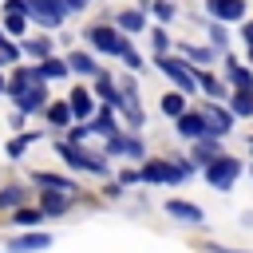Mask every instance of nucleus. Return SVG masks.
<instances>
[{"mask_svg":"<svg viewBox=\"0 0 253 253\" xmlns=\"http://www.w3.org/2000/svg\"><path fill=\"white\" fill-rule=\"evenodd\" d=\"M237 174H241V162L237 158H213V162H206V182L213 186V190H229L233 182H237Z\"/></svg>","mask_w":253,"mask_h":253,"instance_id":"f257e3e1","label":"nucleus"},{"mask_svg":"<svg viewBox=\"0 0 253 253\" xmlns=\"http://www.w3.org/2000/svg\"><path fill=\"white\" fill-rule=\"evenodd\" d=\"M123 36H126V32H111V28H103V24L87 28L91 47H99V51H107V55H123V51H126V40H123Z\"/></svg>","mask_w":253,"mask_h":253,"instance_id":"f03ea898","label":"nucleus"},{"mask_svg":"<svg viewBox=\"0 0 253 253\" xmlns=\"http://www.w3.org/2000/svg\"><path fill=\"white\" fill-rule=\"evenodd\" d=\"M59 154H63L71 166H79V170H91V174H107V162H99V154H87L83 146H59Z\"/></svg>","mask_w":253,"mask_h":253,"instance_id":"7ed1b4c3","label":"nucleus"},{"mask_svg":"<svg viewBox=\"0 0 253 253\" xmlns=\"http://www.w3.org/2000/svg\"><path fill=\"white\" fill-rule=\"evenodd\" d=\"M182 174H186V170H178V166H170V162H146V166L138 170L142 182H182Z\"/></svg>","mask_w":253,"mask_h":253,"instance_id":"20e7f679","label":"nucleus"},{"mask_svg":"<svg viewBox=\"0 0 253 253\" xmlns=\"http://www.w3.org/2000/svg\"><path fill=\"white\" fill-rule=\"evenodd\" d=\"M158 67H162V75H170L182 91H194V87H198V79H194V71H190L186 63H178V59H158Z\"/></svg>","mask_w":253,"mask_h":253,"instance_id":"39448f33","label":"nucleus"},{"mask_svg":"<svg viewBox=\"0 0 253 253\" xmlns=\"http://www.w3.org/2000/svg\"><path fill=\"white\" fill-rule=\"evenodd\" d=\"M206 12L217 20H241L245 16V0H206Z\"/></svg>","mask_w":253,"mask_h":253,"instance_id":"423d86ee","label":"nucleus"},{"mask_svg":"<svg viewBox=\"0 0 253 253\" xmlns=\"http://www.w3.org/2000/svg\"><path fill=\"white\" fill-rule=\"evenodd\" d=\"M206 126H210V134H225L229 126H233V119H229V111H221L217 103H206Z\"/></svg>","mask_w":253,"mask_h":253,"instance_id":"0eeeda50","label":"nucleus"},{"mask_svg":"<svg viewBox=\"0 0 253 253\" xmlns=\"http://www.w3.org/2000/svg\"><path fill=\"white\" fill-rule=\"evenodd\" d=\"M178 130H182L186 138H202L210 126H206V115H186V111H182V115H178Z\"/></svg>","mask_w":253,"mask_h":253,"instance_id":"6e6552de","label":"nucleus"},{"mask_svg":"<svg viewBox=\"0 0 253 253\" xmlns=\"http://www.w3.org/2000/svg\"><path fill=\"white\" fill-rule=\"evenodd\" d=\"M166 213L178 217V221H186V225H198V221H202V210L190 206V202H166Z\"/></svg>","mask_w":253,"mask_h":253,"instance_id":"1a4fd4ad","label":"nucleus"},{"mask_svg":"<svg viewBox=\"0 0 253 253\" xmlns=\"http://www.w3.org/2000/svg\"><path fill=\"white\" fill-rule=\"evenodd\" d=\"M47 245H51L47 233H28V237H16L8 249H12V253H32V249H47Z\"/></svg>","mask_w":253,"mask_h":253,"instance_id":"9d476101","label":"nucleus"},{"mask_svg":"<svg viewBox=\"0 0 253 253\" xmlns=\"http://www.w3.org/2000/svg\"><path fill=\"white\" fill-rule=\"evenodd\" d=\"M115 24H119L123 32H142V28H146V8H138V12H119Z\"/></svg>","mask_w":253,"mask_h":253,"instance_id":"9b49d317","label":"nucleus"},{"mask_svg":"<svg viewBox=\"0 0 253 253\" xmlns=\"http://www.w3.org/2000/svg\"><path fill=\"white\" fill-rule=\"evenodd\" d=\"M67 67H71V71H79V75H99L95 59H91L87 51H71V55H67Z\"/></svg>","mask_w":253,"mask_h":253,"instance_id":"f8f14e48","label":"nucleus"},{"mask_svg":"<svg viewBox=\"0 0 253 253\" xmlns=\"http://www.w3.org/2000/svg\"><path fill=\"white\" fill-rule=\"evenodd\" d=\"M107 150H111V154H142V142H138V138H119V134H111V138H107Z\"/></svg>","mask_w":253,"mask_h":253,"instance_id":"ddd939ff","label":"nucleus"},{"mask_svg":"<svg viewBox=\"0 0 253 253\" xmlns=\"http://www.w3.org/2000/svg\"><path fill=\"white\" fill-rule=\"evenodd\" d=\"M36 71H40V79H59V75H67V71H71V67H67V63H59V59H51V55H47V59H43V63H40V67H36Z\"/></svg>","mask_w":253,"mask_h":253,"instance_id":"4468645a","label":"nucleus"},{"mask_svg":"<svg viewBox=\"0 0 253 253\" xmlns=\"http://www.w3.org/2000/svg\"><path fill=\"white\" fill-rule=\"evenodd\" d=\"M225 75H229V79H233L237 87H249V83H253V75H249V67H241L237 59H229V67H225Z\"/></svg>","mask_w":253,"mask_h":253,"instance_id":"2eb2a0df","label":"nucleus"},{"mask_svg":"<svg viewBox=\"0 0 253 253\" xmlns=\"http://www.w3.org/2000/svg\"><path fill=\"white\" fill-rule=\"evenodd\" d=\"M115 91H119V87H115V79H111V75H99V95H103L111 107H119V103H123V95H115Z\"/></svg>","mask_w":253,"mask_h":253,"instance_id":"dca6fc26","label":"nucleus"},{"mask_svg":"<svg viewBox=\"0 0 253 253\" xmlns=\"http://www.w3.org/2000/svg\"><path fill=\"white\" fill-rule=\"evenodd\" d=\"M71 115H79V119L91 115V95L87 91H71Z\"/></svg>","mask_w":253,"mask_h":253,"instance_id":"f3484780","label":"nucleus"},{"mask_svg":"<svg viewBox=\"0 0 253 253\" xmlns=\"http://www.w3.org/2000/svg\"><path fill=\"white\" fill-rule=\"evenodd\" d=\"M229 103H233V111H237V115H253V91H249V87H241Z\"/></svg>","mask_w":253,"mask_h":253,"instance_id":"a211bd4d","label":"nucleus"},{"mask_svg":"<svg viewBox=\"0 0 253 253\" xmlns=\"http://www.w3.org/2000/svg\"><path fill=\"white\" fill-rule=\"evenodd\" d=\"M47 119H51L55 126H67V119H71V103H51V107H47Z\"/></svg>","mask_w":253,"mask_h":253,"instance_id":"6ab92c4d","label":"nucleus"},{"mask_svg":"<svg viewBox=\"0 0 253 253\" xmlns=\"http://www.w3.org/2000/svg\"><path fill=\"white\" fill-rule=\"evenodd\" d=\"M91 130H99V134L111 138V134H115V115H111V111H99V119L91 123Z\"/></svg>","mask_w":253,"mask_h":253,"instance_id":"aec40b11","label":"nucleus"},{"mask_svg":"<svg viewBox=\"0 0 253 253\" xmlns=\"http://www.w3.org/2000/svg\"><path fill=\"white\" fill-rule=\"evenodd\" d=\"M36 182H40V186H47V190H63V194L71 190V182H67V178H59V174H36Z\"/></svg>","mask_w":253,"mask_h":253,"instance_id":"412c9836","label":"nucleus"},{"mask_svg":"<svg viewBox=\"0 0 253 253\" xmlns=\"http://www.w3.org/2000/svg\"><path fill=\"white\" fill-rule=\"evenodd\" d=\"M213 138H217V134H213ZM213 138H202V142H198L194 154H198L202 162H213V158H217V142H213Z\"/></svg>","mask_w":253,"mask_h":253,"instance_id":"4be33fe9","label":"nucleus"},{"mask_svg":"<svg viewBox=\"0 0 253 253\" xmlns=\"http://www.w3.org/2000/svg\"><path fill=\"white\" fill-rule=\"evenodd\" d=\"M43 210H47V213H63V210H67L63 190H59V194H43Z\"/></svg>","mask_w":253,"mask_h":253,"instance_id":"5701e85b","label":"nucleus"},{"mask_svg":"<svg viewBox=\"0 0 253 253\" xmlns=\"http://www.w3.org/2000/svg\"><path fill=\"white\" fill-rule=\"evenodd\" d=\"M182 51H186L190 59H198V63H210V59H213V47H194V43H182Z\"/></svg>","mask_w":253,"mask_h":253,"instance_id":"b1692460","label":"nucleus"},{"mask_svg":"<svg viewBox=\"0 0 253 253\" xmlns=\"http://www.w3.org/2000/svg\"><path fill=\"white\" fill-rule=\"evenodd\" d=\"M24 47H28L32 55H40V59H47V55H51V40H28Z\"/></svg>","mask_w":253,"mask_h":253,"instance_id":"393cba45","label":"nucleus"},{"mask_svg":"<svg viewBox=\"0 0 253 253\" xmlns=\"http://www.w3.org/2000/svg\"><path fill=\"white\" fill-rule=\"evenodd\" d=\"M194 79H198V87H202V91H210V95H225V91H221V83H217V79H210L206 71H198Z\"/></svg>","mask_w":253,"mask_h":253,"instance_id":"a878e982","label":"nucleus"},{"mask_svg":"<svg viewBox=\"0 0 253 253\" xmlns=\"http://www.w3.org/2000/svg\"><path fill=\"white\" fill-rule=\"evenodd\" d=\"M4 24H8V32H24V12H16V8H8V16H4Z\"/></svg>","mask_w":253,"mask_h":253,"instance_id":"bb28decb","label":"nucleus"},{"mask_svg":"<svg viewBox=\"0 0 253 253\" xmlns=\"http://www.w3.org/2000/svg\"><path fill=\"white\" fill-rule=\"evenodd\" d=\"M162 111H166V115H182V111H186L182 95H166V99H162Z\"/></svg>","mask_w":253,"mask_h":253,"instance_id":"cd10ccee","label":"nucleus"},{"mask_svg":"<svg viewBox=\"0 0 253 253\" xmlns=\"http://www.w3.org/2000/svg\"><path fill=\"white\" fill-rule=\"evenodd\" d=\"M154 16H158L162 24H166V20H174V4H170V0H158V4H154Z\"/></svg>","mask_w":253,"mask_h":253,"instance_id":"c85d7f7f","label":"nucleus"},{"mask_svg":"<svg viewBox=\"0 0 253 253\" xmlns=\"http://www.w3.org/2000/svg\"><path fill=\"white\" fill-rule=\"evenodd\" d=\"M210 40H213V47H225V40H229V32H225L221 24H210Z\"/></svg>","mask_w":253,"mask_h":253,"instance_id":"c756f323","label":"nucleus"},{"mask_svg":"<svg viewBox=\"0 0 253 253\" xmlns=\"http://www.w3.org/2000/svg\"><path fill=\"white\" fill-rule=\"evenodd\" d=\"M12 221H16V225H36V221H40V213H36V210H16V217H12Z\"/></svg>","mask_w":253,"mask_h":253,"instance_id":"7c9ffc66","label":"nucleus"},{"mask_svg":"<svg viewBox=\"0 0 253 253\" xmlns=\"http://www.w3.org/2000/svg\"><path fill=\"white\" fill-rule=\"evenodd\" d=\"M150 40H154V47H158V51H166V47H170V36H166L162 28H154V36H150Z\"/></svg>","mask_w":253,"mask_h":253,"instance_id":"2f4dec72","label":"nucleus"},{"mask_svg":"<svg viewBox=\"0 0 253 253\" xmlns=\"http://www.w3.org/2000/svg\"><path fill=\"white\" fill-rule=\"evenodd\" d=\"M28 142H32V138H12V142H8V154H12V158H20Z\"/></svg>","mask_w":253,"mask_h":253,"instance_id":"473e14b6","label":"nucleus"},{"mask_svg":"<svg viewBox=\"0 0 253 253\" xmlns=\"http://www.w3.org/2000/svg\"><path fill=\"white\" fill-rule=\"evenodd\" d=\"M0 206H20V190H0Z\"/></svg>","mask_w":253,"mask_h":253,"instance_id":"72a5a7b5","label":"nucleus"},{"mask_svg":"<svg viewBox=\"0 0 253 253\" xmlns=\"http://www.w3.org/2000/svg\"><path fill=\"white\" fill-rule=\"evenodd\" d=\"M123 59H126V67H142V59H138V51L126 43V51H123Z\"/></svg>","mask_w":253,"mask_h":253,"instance_id":"f704fd0d","label":"nucleus"},{"mask_svg":"<svg viewBox=\"0 0 253 253\" xmlns=\"http://www.w3.org/2000/svg\"><path fill=\"white\" fill-rule=\"evenodd\" d=\"M0 51H8V55H12V59H16V55H20V47H16V43H8V40H4V32H0Z\"/></svg>","mask_w":253,"mask_h":253,"instance_id":"c9c22d12","label":"nucleus"},{"mask_svg":"<svg viewBox=\"0 0 253 253\" xmlns=\"http://www.w3.org/2000/svg\"><path fill=\"white\" fill-rule=\"evenodd\" d=\"M87 4H91V0H67V8H71V12H83Z\"/></svg>","mask_w":253,"mask_h":253,"instance_id":"e433bc0d","label":"nucleus"},{"mask_svg":"<svg viewBox=\"0 0 253 253\" xmlns=\"http://www.w3.org/2000/svg\"><path fill=\"white\" fill-rule=\"evenodd\" d=\"M241 36H245V43L253 47V24H245V32H241Z\"/></svg>","mask_w":253,"mask_h":253,"instance_id":"4c0bfd02","label":"nucleus"},{"mask_svg":"<svg viewBox=\"0 0 253 253\" xmlns=\"http://www.w3.org/2000/svg\"><path fill=\"white\" fill-rule=\"evenodd\" d=\"M206 253H229V249H221V245H210V249H206Z\"/></svg>","mask_w":253,"mask_h":253,"instance_id":"58836bf2","label":"nucleus"}]
</instances>
